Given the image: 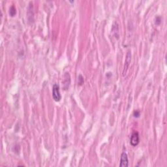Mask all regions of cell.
Listing matches in <instances>:
<instances>
[{"instance_id": "1", "label": "cell", "mask_w": 167, "mask_h": 167, "mask_svg": "<svg viewBox=\"0 0 167 167\" xmlns=\"http://www.w3.org/2000/svg\"><path fill=\"white\" fill-rule=\"evenodd\" d=\"M52 97L55 101L59 102L61 101V95L59 91V87L57 84H54L52 89Z\"/></svg>"}, {"instance_id": "2", "label": "cell", "mask_w": 167, "mask_h": 167, "mask_svg": "<svg viewBox=\"0 0 167 167\" xmlns=\"http://www.w3.org/2000/svg\"><path fill=\"white\" fill-rule=\"evenodd\" d=\"M130 61H131V53L130 52H128L126 56V58H125V65L124 68V70H123V75L125 76L127 71L128 69L130 63Z\"/></svg>"}, {"instance_id": "3", "label": "cell", "mask_w": 167, "mask_h": 167, "mask_svg": "<svg viewBox=\"0 0 167 167\" xmlns=\"http://www.w3.org/2000/svg\"><path fill=\"white\" fill-rule=\"evenodd\" d=\"M139 141V134L138 132H134L131 135V138H130V144L132 146H136L138 144Z\"/></svg>"}, {"instance_id": "4", "label": "cell", "mask_w": 167, "mask_h": 167, "mask_svg": "<svg viewBox=\"0 0 167 167\" xmlns=\"http://www.w3.org/2000/svg\"><path fill=\"white\" fill-rule=\"evenodd\" d=\"M129 165V160L126 153L123 152L121 155V160H120L119 166L121 167H127Z\"/></svg>"}, {"instance_id": "5", "label": "cell", "mask_w": 167, "mask_h": 167, "mask_svg": "<svg viewBox=\"0 0 167 167\" xmlns=\"http://www.w3.org/2000/svg\"><path fill=\"white\" fill-rule=\"evenodd\" d=\"M16 14V9L14 6H12L10 8V14L11 17H14Z\"/></svg>"}, {"instance_id": "6", "label": "cell", "mask_w": 167, "mask_h": 167, "mask_svg": "<svg viewBox=\"0 0 167 167\" xmlns=\"http://www.w3.org/2000/svg\"><path fill=\"white\" fill-rule=\"evenodd\" d=\"M78 80H79L80 84H82L83 82H84V79H83V77H82V75L79 76V78H78Z\"/></svg>"}, {"instance_id": "7", "label": "cell", "mask_w": 167, "mask_h": 167, "mask_svg": "<svg viewBox=\"0 0 167 167\" xmlns=\"http://www.w3.org/2000/svg\"><path fill=\"white\" fill-rule=\"evenodd\" d=\"M140 112H139V111L137 110V111H135V112H134V116L136 117H138L140 116Z\"/></svg>"}]
</instances>
